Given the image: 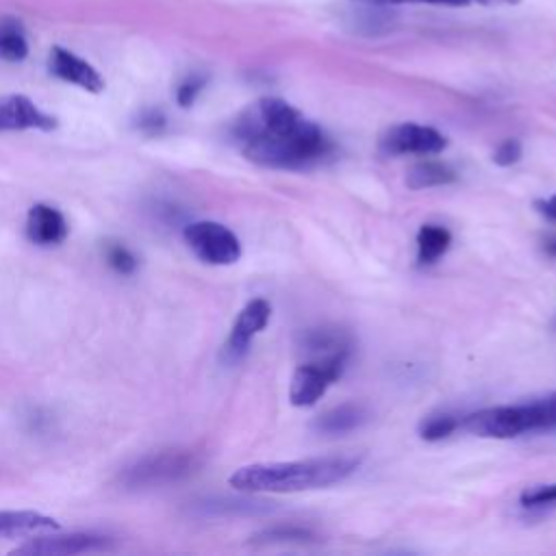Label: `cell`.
Here are the masks:
<instances>
[{"instance_id":"6da1fadb","label":"cell","mask_w":556,"mask_h":556,"mask_svg":"<svg viewBox=\"0 0 556 556\" xmlns=\"http://www.w3.org/2000/svg\"><path fill=\"white\" fill-rule=\"evenodd\" d=\"M243 156L274 169H306L332 156L330 137L282 98L265 96L232 124Z\"/></svg>"},{"instance_id":"7a4b0ae2","label":"cell","mask_w":556,"mask_h":556,"mask_svg":"<svg viewBox=\"0 0 556 556\" xmlns=\"http://www.w3.org/2000/svg\"><path fill=\"white\" fill-rule=\"evenodd\" d=\"M361 456H324L282 463H252L239 467L230 478V486L248 493H293L321 489L350 478L358 467Z\"/></svg>"},{"instance_id":"3957f363","label":"cell","mask_w":556,"mask_h":556,"mask_svg":"<svg viewBox=\"0 0 556 556\" xmlns=\"http://www.w3.org/2000/svg\"><path fill=\"white\" fill-rule=\"evenodd\" d=\"M202 467V454L189 447L163 450L137 458L119 473L124 489H152L189 478Z\"/></svg>"},{"instance_id":"277c9868","label":"cell","mask_w":556,"mask_h":556,"mask_svg":"<svg viewBox=\"0 0 556 556\" xmlns=\"http://www.w3.org/2000/svg\"><path fill=\"white\" fill-rule=\"evenodd\" d=\"M460 426L471 434L491 437V439H510L530 430H539L534 402L482 408L460 419Z\"/></svg>"},{"instance_id":"5b68a950","label":"cell","mask_w":556,"mask_h":556,"mask_svg":"<svg viewBox=\"0 0 556 556\" xmlns=\"http://www.w3.org/2000/svg\"><path fill=\"white\" fill-rule=\"evenodd\" d=\"M182 239L189 250L208 265H232L241 256V243L237 235L219 222H193L185 226Z\"/></svg>"},{"instance_id":"8992f818","label":"cell","mask_w":556,"mask_h":556,"mask_svg":"<svg viewBox=\"0 0 556 556\" xmlns=\"http://www.w3.org/2000/svg\"><path fill=\"white\" fill-rule=\"evenodd\" d=\"M348 356L324 361H306L295 367L289 384V400L293 406H313L326 389L337 382L345 369Z\"/></svg>"},{"instance_id":"52a82bcc","label":"cell","mask_w":556,"mask_h":556,"mask_svg":"<svg viewBox=\"0 0 556 556\" xmlns=\"http://www.w3.org/2000/svg\"><path fill=\"white\" fill-rule=\"evenodd\" d=\"M113 547V539L93 532H70V534H43L35 536L13 549V554L28 556H72L87 552H106Z\"/></svg>"},{"instance_id":"ba28073f","label":"cell","mask_w":556,"mask_h":556,"mask_svg":"<svg viewBox=\"0 0 556 556\" xmlns=\"http://www.w3.org/2000/svg\"><path fill=\"white\" fill-rule=\"evenodd\" d=\"M447 146V139L432 126L397 124L384 132L380 148L387 154H439Z\"/></svg>"},{"instance_id":"9c48e42d","label":"cell","mask_w":556,"mask_h":556,"mask_svg":"<svg viewBox=\"0 0 556 556\" xmlns=\"http://www.w3.org/2000/svg\"><path fill=\"white\" fill-rule=\"evenodd\" d=\"M48 70L63 83L76 85L89 93H100L104 89L102 74L83 56L74 54L63 46H54L48 54Z\"/></svg>"},{"instance_id":"30bf717a","label":"cell","mask_w":556,"mask_h":556,"mask_svg":"<svg viewBox=\"0 0 556 556\" xmlns=\"http://www.w3.org/2000/svg\"><path fill=\"white\" fill-rule=\"evenodd\" d=\"M269 315H271V306H269L267 300H263V298L250 300L241 308V313L237 315V319H235V324L230 328L228 341L224 345V354L230 361L241 358L248 352L250 341L254 339V334H258L267 326Z\"/></svg>"},{"instance_id":"8fae6325","label":"cell","mask_w":556,"mask_h":556,"mask_svg":"<svg viewBox=\"0 0 556 556\" xmlns=\"http://www.w3.org/2000/svg\"><path fill=\"white\" fill-rule=\"evenodd\" d=\"M52 130L56 119L41 111L28 96L9 93L0 98V132L2 130Z\"/></svg>"},{"instance_id":"7c38bea8","label":"cell","mask_w":556,"mask_h":556,"mask_svg":"<svg viewBox=\"0 0 556 556\" xmlns=\"http://www.w3.org/2000/svg\"><path fill=\"white\" fill-rule=\"evenodd\" d=\"M26 237L35 245H59L67 237V222L59 208L35 204L26 215Z\"/></svg>"},{"instance_id":"4fadbf2b","label":"cell","mask_w":556,"mask_h":556,"mask_svg":"<svg viewBox=\"0 0 556 556\" xmlns=\"http://www.w3.org/2000/svg\"><path fill=\"white\" fill-rule=\"evenodd\" d=\"M350 348H352L350 334L334 326L311 328L302 334V350L311 354V361L350 356Z\"/></svg>"},{"instance_id":"5bb4252c","label":"cell","mask_w":556,"mask_h":556,"mask_svg":"<svg viewBox=\"0 0 556 556\" xmlns=\"http://www.w3.org/2000/svg\"><path fill=\"white\" fill-rule=\"evenodd\" d=\"M367 419H369V410L363 404L348 402L321 413L313 421V428L321 434H345L361 428Z\"/></svg>"},{"instance_id":"9a60e30c","label":"cell","mask_w":556,"mask_h":556,"mask_svg":"<svg viewBox=\"0 0 556 556\" xmlns=\"http://www.w3.org/2000/svg\"><path fill=\"white\" fill-rule=\"evenodd\" d=\"M50 530H59V523L35 510H0V534L17 536V534H43Z\"/></svg>"},{"instance_id":"2e32d148","label":"cell","mask_w":556,"mask_h":556,"mask_svg":"<svg viewBox=\"0 0 556 556\" xmlns=\"http://www.w3.org/2000/svg\"><path fill=\"white\" fill-rule=\"evenodd\" d=\"M452 243V235L447 228L437 224H424L417 232V261L419 265H430L441 258Z\"/></svg>"},{"instance_id":"e0dca14e","label":"cell","mask_w":556,"mask_h":556,"mask_svg":"<svg viewBox=\"0 0 556 556\" xmlns=\"http://www.w3.org/2000/svg\"><path fill=\"white\" fill-rule=\"evenodd\" d=\"M28 56V37L22 22L15 17H0V61L20 63Z\"/></svg>"},{"instance_id":"ac0fdd59","label":"cell","mask_w":556,"mask_h":556,"mask_svg":"<svg viewBox=\"0 0 556 556\" xmlns=\"http://www.w3.org/2000/svg\"><path fill=\"white\" fill-rule=\"evenodd\" d=\"M456 180V172L441 161H421L408 169L406 185L410 189H430V187H441L450 185Z\"/></svg>"},{"instance_id":"d6986e66","label":"cell","mask_w":556,"mask_h":556,"mask_svg":"<svg viewBox=\"0 0 556 556\" xmlns=\"http://www.w3.org/2000/svg\"><path fill=\"white\" fill-rule=\"evenodd\" d=\"M315 539V532L304 526L295 523H276L269 528H263L254 536H250L256 545H274V543H308Z\"/></svg>"},{"instance_id":"ffe728a7","label":"cell","mask_w":556,"mask_h":556,"mask_svg":"<svg viewBox=\"0 0 556 556\" xmlns=\"http://www.w3.org/2000/svg\"><path fill=\"white\" fill-rule=\"evenodd\" d=\"M200 508L204 515H237L267 510V504L254 500H206L200 504Z\"/></svg>"},{"instance_id":"44dd1931","label":"cell","mask_w":556,"mask_h":556,"mask_svg":"<svg viewBox=\"0 0 556 556\" xmlns=\"http://www.w3.org/2000/svg\"><path fill=\"white\" fill-rule=\"evenodd\" d=\"M456 428H460V419L454 415H434L421 421L419 426V437L424 441H439L450 437Z\"/></svg>"},{"instance_id":"7402d4cb","label":"cell","mask_w":556,"mask_h":556,"mask_svg":"<svg viewBox=\"0 0 556 556\" xmlns=\"http://www.w3.org/2000/svg\"><path fill=\"white\" fill-rule=\"evenodd\" d=\"M206 87V76L204 74H189L185 76L178 87H176V102L182 106V109H189L198 96L202 93V89Z\"/></svg>"},{"instance_id":"603a6c76","label":"cell","mask_w":556,"mask_h":556,"mask_svg":"<svg viewBox=\"0 0 556 556\" xmlns=\"http://www.w3.org/2000/svg\"><path fill=\"white\" fill-rule=\"evenodd\" d=\"M106 261L122 276H128V274H132L137 269L135 254L126 245H122V243H113V245L106 248Z\"/></svg>"},{"instance_id":"cb8c5ba5","label":"cell","mask_w":556,"mask_h":556,"mask_svg":"<svg viewBox=\"0 0 556 556\" xmlns=\"http://www.w3.org/2000/svg\"><path fill=\"white\" fill-rule=\"evenodd\" d=\"M521 506H545V504H554L556 502V482L554 484H536V486H528L521 495H519Z\"/></svg>"},{"instance_id":"d4e9b609","label":"cell","mask_w":556,"mask_h":556,"mask_svg":"<svg viewBox=\"0 0 556 556\" xmlns=\"http://www.w3.org/2000/svg\"><path fill=\"white\" fill-rule=\"evenodd\" d=\"M165 126H167V117L159 109H148L137 119V128L146 135H161Z\"/></svg>"},{"instance_id":"484cf974","label":"cell","mask_w":556,"mask_h":556,"mask_svg":"<svg viewBox=\"0 0 556 556\" xmlns=\"http://www.w3.org/2000/svg\"><path fill=\"white\" fill-rule=\"evenodd\" d=\"M519 159H521V143L517 139H504L493 152V163L500 167H508Z\"/></svg>"},{"instance_id":"4316f807","label":"cell","mask_w":556,"mask_h":556,"mask_svg":"<svg viewBox=\"0 0 556 556\" xmlns=\"http://www.w3.org/2000/svg\"><path fill=\"white\" fill-rule=\"evenodd\" d=\"M534 408H536L539 430H543V428H556V391L549 393L547 397L534 402Z\"/></svg>"},{"instance_id":"83f0119b","label":"cell","mask_w":556,"mask_h":556,"mask_svg":"<svg viewBox=\"0 0 556 556\" xmlns=\"http://www.w3.org/2000/svg\"><path fill=\"white\" fill-rule=\"evenodd\" d=\"M426 4H445V7H513L521 0H413Z\"/></svg>"},{"instance_id":"f1b7e54d","label":"cell","mask_w":556,"mask_h":556,"mask_svg":"<svg viewBox=\"0 0 556 556\" xmlns=\"http://www.w3.org/2000/svg\"><path fill=\"white\" fill-rule=\"evenodd\" d=\"M536 211H539L543 217L556 222V193H554L552 198H547V200H539V202H536Z\"/></svg>"},{"instance_id":"f546056e","label":"cell","mask_w":556,"mask_h":556,"mask_svg":"<svg viewBox=\"0 0 556 556\" xmlns=\"http://www.w3.org/2000/svg\"><path fill=\"white\" fill-rule=\"evenodd\" d=\"M367 7H400V4H413V0H350Z\"/></svg>"},{"instance_id":"4dcf8cb0","label":"cell","mask_w":556,"mask_h":556,"mask_svg":"<svg viewBox=\"0 0 556 556\" xmlns=\"http://www.w3.org/2000/svg\"><path fill=\"white\" fill-rule=\"evenodd\" d=\"M545 252H547L549 256H556V237H547V239H545Z\"/></svg>"}]
</instances>
